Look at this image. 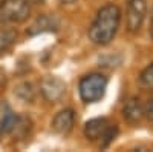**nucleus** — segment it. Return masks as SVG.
I'll return each instance as SVG.
<instances>
[{
    "mask_svg": "<svg viewBox=\"0 0 153 152\" xmlns=\"http://www.w3.org/2000/svg\"><path fill=\"white\" fill-rule=\"evenodd\" d=\"M147 16V0H129L126 11V28L135 34L141 29Z\"/></svg>",
    "mask_w": 153,
    "mask_h": 152,
    "instance_id": "20e7f679",
    "label": "nucleus"
},
{
    "mask_svg": "<svg viewBox=\"0 0 153 152\" xmlns=\"http://www.w3.org/2000/svg\"><path fill=\"white\" fill-rule=\"evenodd\" d=\"M74 121H75L74 111L72 109H63V111L55 114V117L52 118V123H51V128L58 135H66L72 131Z\"/></svg>",
    "mask_w": 153,
    "mask_h": 152,
    "instance_id": "0eeeda50",
    "label": "nucleus"
},
{
    "mask_svg": "<svg viewBox=\"0 0 153 152\" xmlns=\"http://www.w3.org/2000/svg\"><path fill=\"white\" fill-rule=\"evenodd\" d=\"M20 118L17 117L16 112H12L11 109H6L3 114L2 120H0V134H11L17 129Z\"/></svg>",
    "mask_w": 153,
    "mask_h": 152,
    "instance_id": "9d476101",
    "label": "nucleus"
},
{
    "mask_svg": "<svg viewBox=\"0 0 153 152\" xmlns=\"http://www.w3.org/2000/svg\"><path fill=\"white\" fill-rule=\"evenodd\" d=\"M109 126L110 124L106 118H92L84 124V137L91 142L101 140Z\"/></svg>",
    "mask_w": 153,
    "mask_h": 152,
    "instance_id": "1a4fd4ad",
    "label": "nucleus"
},
{
    "mask_svg": "<svg viewBox=\"0 0 153 152\" xmlns=\"http://www.w3.org/2000/svg\"><path fill=\"white\" fill-rule=\"evenodd\" d=\"M149 34H150V37L153 39V6H152V9H150V25H149Z\"/></svg>",
    "mask_w": 153,
    "mask_h": 152,
    "instance_id": "dca6fc26",
    "label": "nucleus"
},
{
    "mask_svg": "<svg viewBox=\"0 0 153 152\" xmlns=\"http://www.w3.org/2000/svg\"><path fill=\"white\" fill-rule=\"evenodd\" d=\"M123 117L127 123L138 124L144 118V106L138 97H130L123 106Z\"/></svg>",
    "mask_w": 153,
    "mask_h": 152,
    "instance_id": "6e6552de",
    "label": "nucleus"
},
{
    "mask_svg": "<svg viewBox=\"0 0 153 152\" xmlns=\"http://www.w3.org/2000/svg\"><path fill=\"white\" fill-rule=\"evenodd\" d=\"M139 82H141V85L146 88V89L153 91V63H150V65L141 72Z\"/></svg>",
    "mask_w": 153,
    "mask_h": 152,
    "instance_id": "ddd939ff",
    "label": "nucleus"
},
{
    "mask_svg": "<svg viewBox=\"0 0 153 152\" xmlns=\"http://www.w3.org/2000/svg\"><path fill=\"white\" fill-rule=\"evenodd\" d=\"M29 3H42V2H45V0H28Z\"/></svg>",
    "mask_w": 153,
    "mask_h": 152,
    "instance_id": "a211bd4d",
    "label": "nucleus"
},
{
    "mask_svg": "<svg viewBox=\"0 0 153 152\" xmlns=\"http://www.w3.org/2000/svg\"><path fill=\"white\" fill-rule=\"evenodd\" d=\"M60 2H61L63 5H72V3L76 2V0H60Z\"/></svg>",
    "mask_w": 153,
    "mask_h": 152,
    "instance_id": "f3484780",
    "label": "nucleus"
},
{
    "mask_svg": "<svg viewBox=\"0 0 153 152\" xmlns=\"http://www.w3.org/2000/svg\"><path fill=\"white\" fill-rule=\"evenodd\" d=\"M17 40V31L14 28H2L0 29V54L6 52L12 48Z\"/></svg>",
    "mask_w": 153,
    "mask_h": 152,
    "instance_id": "9b49d317",
    "label": "nucleus"
},
{
    "mask_svg": "<svg viewBox=\"0 0 153 152\" xmlns=\"http://www.w3.org/2000/svg\"><path fill=\"white\" fill-rule=\"evenodd\" d=\"M121 23V11L115 3H107L101 6L97 17L89 28V40L98 46L109 45L118 32Z\"/></svg>",
    "mask_w": 153,
    "mask_h": 152,
    "instance_id": "f257e3e1",
    "label": "nucleus"
},
{
    "mask_svg": "<svg viewBox=\"0 0 153 152\" xmlns=\"http://www.w3.org/2000/svg\"><path fill=\"white\" fill-rule=\"evenodd\" d=\"M144 117L153 123V100H149L144 105Z\"/></svg>",
    "mask_w": 153,
    "mask_h": 152,
    "instance_id": "2eb2a0df",
    "label": "nucleus"
},
{
    "mask_svg": "<svg viewBox=\"0 0 153 152\" xmlns=\"http://www.w3.org/2000/svg\"><path fill=\"white\" fill-rule=\"evenodd\" d=\"M107 77L100 72L87 74L80 80L78 92L84 103H97L104 97L107 89Z\"/></svg>",
    "mask_w": 153,
    "mask_h": 152,
    "instance_id": "f03ea898",
    "label": "nucleus"
},
{
    "mask_svg": "<svg viewBox=\"0 0 153 152\" xmlns=\"http://www.w3.org/2000/svg\"><path fill=\"white\" fill-rule=\"evenodd\" d=\"M40 92L48 101H58L66 94V83L57 75H46L40 83Z\"/></svg>",
    "mask_w": 153,
    "mask_h": 152,
    "instance_id": "39448f33",
    "label": "nucleus"
},
{
    "mask_svg": "<svg viewBox=\"0 0 153 152\" xmlns=\"http://www.w3.org/2000/svg\"><path fill=\"white\" fill-rule=\"evenodd\" d=\"M16 95L25 101V103H31V101L35 98V89L31 82H22L16 86Z\"/></svg>",
    "mask_w": 153,
    "mask_h": 152,
    "instance_id": "f8f14e48",
    "label": "nucleus"
},
{
    "mask_svg": "<svg viewBox=\"0 0 153 152\" xmlns=\"http://www.w3.org/2000/svg\"><path fill=\"white\" fill-rule=\"evenodd\" d=\"M117 134H118V128H117V126H112V124H110L109 128H107V131L104 132L103 138L100 140V146H101V148H107V146L115 140Z\"/></svg>",
    "mask_w": 153,
    "mask_h": 152,
    "instance_id": "4468645a",
    "label": "nucleus"
},
{
    "mask_svg": "<svg viewBox=\"0 0 153 152\" xmlns=\"http://www.w3.org/2000/svg\"><path fill=\"white\" fill-rule=\"evenodd\" d=\"M31 14L28 0H2L0 2V22L22 23Z\"/></svg>",
    "mask_w": 153,
    "mask_h": 152,
    "instance_id": "7ed1b4c3",
    "label": "nucleus"
},
{
    "mask_svg": "<svg viewBox=\"0 0 153 152\" xmlns=\"http://www.w3.org/2000/svg\"><path fill=\"white\" fill-rule=\"evenodd\" d=\"M58 31V20L54 16L40 14L26 29L28 35H38L43 32H57Z\"/></svg>",
    "mask_w": 153,
    "mask_h": 152,
    "instance_id": "423d86ee",
    "label": "nucleus"
}]
</instances>
